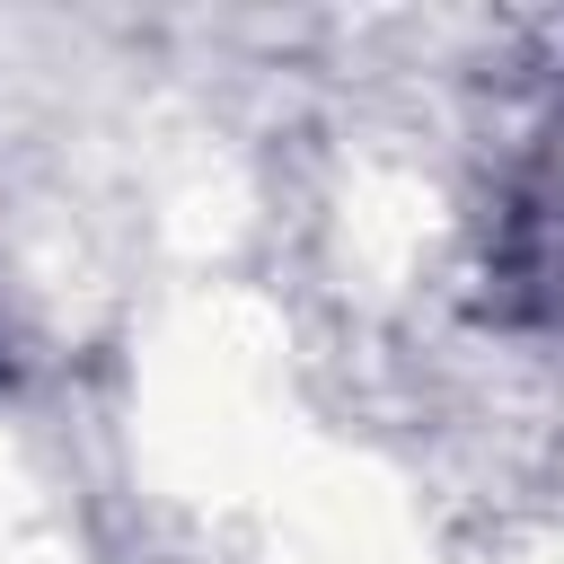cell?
Instances as JSON below:
<instances>
[{
    "label": "cell",
    "instance_id": "obj_1",
    "mask_svg": "<svg viewBox=\"0 0 564 564\" xmlns=\"http://www.w3.org/2000/svg\"><path fill=\"white\" fill-rule=\"evenodd\" d=\"M502 291L529 300H564V212L555 203H511L502 220Z\"/></svg>",
    "mask_w": 564,
    "mask_h": 564
}]
</instances>
